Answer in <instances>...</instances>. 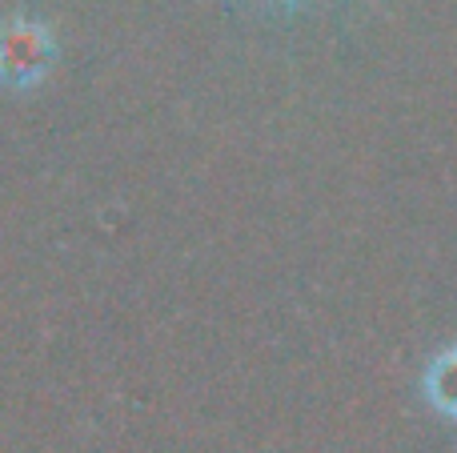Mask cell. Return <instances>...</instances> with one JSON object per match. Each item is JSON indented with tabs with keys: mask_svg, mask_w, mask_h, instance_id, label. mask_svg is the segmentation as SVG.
I'll return each mask as SVG.
<instances>
[{
	"mask_svg": "<svg viewBox=\"0 0 457 453\" xmlns=\"http://www.w3.org/2000/svg\"><path fill=\"white\" fill-rule=\"evenodd\" d=\"M45 53H48V40L40 29H29V24H16L12 32L0 37V72L16 80H29L45 69Z\"/></svg>",
	"mask_w": 457,
	"mask_h": 453,
	"instance_id": "6da1fadb",
	"label": "cell"
},
{
	"mask_svg": "<svg viewBox=\"0 0 457 453\" xmlns=\"http://www.w3.org/2000/svg\"><path fill=\"white\" fill-rule=\"evenodd\" d=\"M426 385H429V401L442 414L457 417V350H445L442 358H434Z\"/></svg>",
	"mask_w": 457,
	"mask_h": 453,
	"instance_id": "7a4b0ae2",
	"label": "cell"
}]
</instances>
